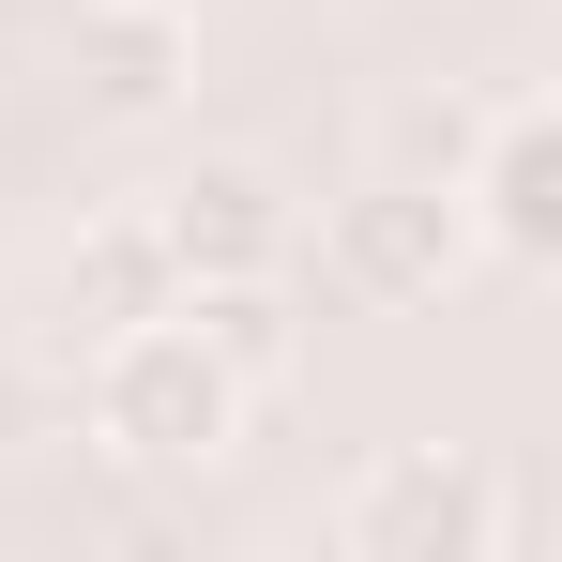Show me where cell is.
Here are the masks:
<instances>
[{
  "label": "cell",
  "mask_w": 562,
  "mask_h": 562,
  "mask_svg": "<svg viewBox=\"0 0 562 562\" xmlns=\"http://www.w3.org/2000/svg\"><path fill=\"white\" fill-rule=\"evenodd\" d=\"M244 395H259V380L228 366V350L198 335V304L168 289V304L106 319V350H92V441L122 471H213L228 441H244Z\"/></svg>",
  "instance_id": "cell-1"
},
{
  "label": "cell",
  "mask_w": 562,
  "mask_h": 562,
  "mask_svg": "<svg viewBox=\"0 0 562 562\" xmlns=\"http://www.w3.org/2000/svg\"><path fill=\"white\" fill-rule=\"evenodd\" d=\"M335 548L350 562H502L517 548V502H502V471L457 457V441H395V457L335 502Z\"/></svg>",
  "instance_id": "cell-2"
},
{
  "label": "cell",
  "mask_w": 562,
  "mask_h": 562,
  "mask_svg": "<svg viewBox=\"0 0 562 562\" xmlns=\"http://www.w3.org/2000/svg\"><path fill=\"white\" fill-rule=\"evenodd\" d=\"M137 228H153L168 289H274V259H289V198H274V168H244V153H198Z\"/></svg>",
  "instance_id": "cell-3"
},
{
  "label": "cell",
  "mask_w": 562,
  "mask_h": 562,
  "mask_svg": "<svg viewBox=\"0 0 562 562\" xmlns=\"http://www.w3.org/2000/svg\"><path fill=\"white\" fill-rule=\"evenodd\" d=\"M457 213H471V259H502V274H548V259H562V106L548 92L486 106Z\"/></svg>",
  "instance_id": "cell-4"
},
{
  "label": "cell",
  "mask_w": 562,
  "mask_h": 562,
  "mask_svg": "<svg viewBox=\"0 0 562 562\" xmlns=\"http://www.w3.org/2000/svg\"><path fill=\"white\" fill-rule=\"evenodd\" d=\"M319 259L350 304H441L471 274V213H457V183H366V198H335Z\"/></svg>",
  "instance_id": "cell-5"
},
{
  "label": "cell",
  "mask_w": 562,
  "mask_h": 562,
  "mask_svg": "<svg viewBox=\"0 0 562 562\" xmlns=\"http://www.w3.org/2000/svg\"><path fill=\"white\" fill-rule=\"evenodd\" d=\"M77 77L106 122H168L198 77V15L183 0H77Z\"/></svg>",
  "instance_id": "cell-6"
}]
</instances>
